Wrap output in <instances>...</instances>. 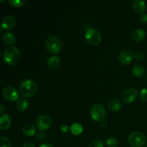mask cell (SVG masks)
<instances>
[{
    "instance_id": "1",
    "label": "cell",
    "mask_w": 147,
    "mask_h": 147,
    "mask_svg": "<svg viewBox=\"0 0 147 147\" xmlns=\"http://www.w3.org/2000/svg\"><path fill=\"white\" fill-rule=\"evenodd\" d=\"M21 53L17 47L11 46L7 47L3 55V60L8 65H14L20 60Z\"/></svg>"
},
{
    "instance_id": "2",
    "label": "cell",
    "mask_w": 147,
    "mask_h": 147,
    "mask_svg": "<svg viewBox=\"0 0 147 147\" xmlns=\"http://www.w3.org/2000/svg\"><path fill=\"white\" fill-rule=\"evenodd\" d=\"M37 84L33 80L27 79L21 83L20 86V94L24 98H32L37 92Z\"/></svg>"
},
{
    "instance_id": "3",
    "label": "cell",
    "mask_w": 147,
    "mask_h": 147,
    "mask_svg": "<svg viewBox=\"0 0 147 147\" xmlns=\"http://www.w3.org/2000/svg\"><path fill=\"white\" fill-rule=\"evenodd\" d=\"M85 39L91 46H97L101 42L102 36L98 30L93 27H88L85 32Z\"/></svg>"
},
{
    "instance_id": "4",
    "label": "cell",
    "mask_w": 147,
    "mask_h": 147,
    "mask_svg": "<svg viewBox=\"0 0 147 147\" xmlns=\"http://www.w3.org/2000/svg\"><path fill=\"white\" fill-rule=\"evenodd\" d=\"M90 116L96 122H102L106 116V110L104 106L100 103H96L90 109Z\"/></svg>"
},
{
    "instance_id": "5",
    "label": "cell",
    "mask_w": 147,
    "mask_h": 147,
    "mask_svg": "<svg viewBox=\"0 0 147 147\" xmlns=\"http://www.w3.org/2000/svg\"><path fill=\"white\" fill-rule=\"evenodd\" d=\"M45 45V47L47 51L53 54L58 53L63 47V43L60 41V40H59L57 37H53V36L48 37L46 39Z\"/></svg>"
},
{
    "instance_id": "6",
    "label": "cell",
    "mask_w": 147,
    "mask_h": 147,
    "mask_svg": "<svg viewBox=\"0 0 147 147\" xmlns=\"http://www.w3.org/2000/svg\"><path fill=\"white\" fill-rule=\"evenodd\" d=\"M146 136L139 131H134L128 137L129 144L132 147H143L146 144Z\"/></svg>"
},
{
    "instance_id": "7",
    "label": "cell",
    "mask_w": 147,
    "mask_h": 147,
    "mask_svg": "<svg viewBox=\"0 0 147 147\" xmlns=\"http://www.w3.org/2000/svg\"><path fill=\"white\" fill-rule=\"evenodd\" d=\"M52 119L47 115H42L37 119L35 122L36 127L40 131H46L52 126Z\"/></svg>"
},
{
    "instance_id": "8",
    "label": "cell",
    "mask_w": 147,
    "mask_h": 147,
    "mask_svg": "<svg viewBox=\"0 0 147 147\" xmlns=\"http://www.w3.org/2000/svg\"><path fill=\"white\" fill-rule=\"evenodd\" d=\"M2 96L6 100L11 102H16L19 100L20 93L17 89L11 86H8L4 88L2 91Z\"/></svg>"
},
{
    "instance_id": "9",
    "label": "cell",
    "mask_w": 147,
    "mask_h": 147,
    "mask_svg": "<svg viewBox=\"0 0 147 147\" xmlns=\"http://www.w3.org/2000/svg\"><path fill=\"white\" fill-rule=\"evenodd\" d=\"M138 96V91L136 89L134 88H128L123 92L121 95V98L124 103L129 104V103H133L136 100Z\"/></svg>"
},
{
    "instance_id": "10",
    "label": "cell",
    "mask_w": 147,
    "mask_h": 147,
    "mask_svg": "<svg viewBox=\"0 0 147 147\" xmlns=\"http://www.w3.org/2000/svg\"><path fill=\"white\" fill-rule=\"evenodd\" d=\"M134 59V55L130 50H123L119 55V61L123 65L130 64Z\"/></svg>"
},
{
    "instance_id": "11",
    "label": "cell",
    "mask_w": 147,
    "mask_h": 147,
    "mask_svg": "<svg viewBox=\"0 0 147 147\" xmlns=\"http://www.w3.org/2000/svg\"><path fill=\"white\" fill-rule=\"evenodd\" d=\"M16 24L15 18L12 16H7L3 19L1 22V27L4 30H11L14 27Z\"/></svg>"
},
{
    "instance_id": "12",
    "label": "cell",
    "mask_w": 147,
    "mask_h": 147,
    "mask_svg": "<svg viewBox=\"0 0 147 147\" xmlns=\"http://www.w3.org/2000/svg\"><path fill=\"white\" fill-rule=\"evenodd\" d=\"M134 10L138 14H144L146 9V4L143 0H135L132 4Z\"/></svg>"
},
{
    "instance_id": "13",
    "label": "cell",
    "mask_w": 147,
    "mask_h": 147,
    "mask_svg": "<svg viewBox=\"0 0 147 147\" xmlns=\"http://www.w3.org/2000/svg\"><path fill=\"white\" fill-rule=\"evenodd\" d=\"M11 124V119L9 115L2 114L0 116V129L7 130Z\"/></svg>"
},
{
    "instance_id": "14",
    "label": "cell",
    "mask_w": 147,
    "mask_h": 147,
    "mask_svg": "<svg viewBox=\"0 0 147 147\" xmlns=\"http://www.w3.org/2000/svg\"><path fill=\"white\" fill-rule=\"evenodd\" d=\"M60 65V59L57 56L53 55L50 56L47 60V67L52 70H55L58 68Z\"/></svg>"
},
{
    "instance_id": "15",
    "label": "cell",
    "mask_w": 147,
    "mask_h": 147,
    "mask_svg": "<svg viewBox=\"0 0 147 147\" xmlns=\"http://www.w3.org/2000/svg\"><path fill=\"white\" fill-rule=\"evenodd\" d=\"M146 37V32L142 29H136L131 34V38L134 41L136 42H140L143 41Z\"/></svg>"
},
{
    "instance_id": "16",
    "label": "cell",
    "mask_w": 147,
    "mask_h": 147,
    "mask_svg": "<svg viewBox=\"0 0 147 147\" xmlns=\"http://www.w3.org/2000/svg\"><path fill=\"white\" fill-rule=\"evenodd\" d=\"M22 133L24 134V136H27V137H31L35 134L36 127L32 123H25L22 127Z\"/></svg>"
},
{
    "instance_id": "17",
    "label": "cell",
    "mask_w": 147,
    "mask_h": 147,
    "mask_svg": "<svg viewBox=\"0 0 147 147\" xmlns=\"http://www.w3.org/2000/svg\"><path fill=\"white\" fill-rule=\"evenodd\" d=\"M108 107H109V110L112 111H118L122 109L123 104L119 99L113 98L109 102Z\"/></svg>"
},
{
    "instance_id": "18",
    "label": "cell",
    "mask_w": 147,
    "mask_h": 147,
    "mask_svg": "<svg viewBox=\"0 0 147 147\" xmlns=\"http://www.w3.org/2000/svg\"><path fill=\"white\" fill-rule=\"evenodd\" d=\"M2 41L3 42L7 45H12L13 44L15 43V37L12 33L7 32L5 33L4 35L2 36Z\"/></svg>"
},
{
    "instance_id": "19",
    "label": "cell",
    "mask_w": 147,
    "mask_h": 147,
    "mask_svg": "<svg viewBox=\"0 0 147 147\" xmlns=\"http://www.w3.org/2000/svg\"><path fill=\"white\" fill-rule=\"evenodd\" d=\"M70 131L72 134L78 136V135H80L83 133V128L82 126V125L80 124V123H75L71 125V126L70 128Z\"/></svg>"
},
{
    "instance_id": "20",
    "label": "cell",
    "mask_w": 147,
    "mask_h": 147,
    "mask_svg": "<svg viewBox=\"0 0 147 147\" xmlns=\"http://www.w3.org/2000/svg\"><path fill=\"white\" fill-rule=\"evenodd\" d=\"M17 110L20 111H25L29 107V103L26 99H20L16 103Z\"/></svg>"
},
{
    "instance_id": "21",
    "label": "cell",
    "mask_w": 147,
    "mask_h": 147,
    "mask_svg": "<svg viewBox=\"0 0 147 147\" xmlns=\"http://www.w3.org/2000/svg\"><path fill=\"white\" fill-rule=\"evenodd\" d=\"M144 67L142 65H136L132 68V73L136 77H142L144 74Z\"/></svg>"
},
{
    "instance_id": "22",
    "label": "cell",
    "mask_w": 147,
    "mask_h": 147,
    "mask_svg": "<svg viewBox=\"0 0 147 147\" xmlns=\"http://www.w3.org/2000/svg\"><path fill=\"white\" fill-rule=\"evenodd\" d=\"M11 144L9 139L6 136H0V147H11Z\"/></svg>"
},
{
    "instance_id": "23",
    "label": "cell",
    "mask_w": 147,
    "mask_h": 147,
    "mask_svg": "<svg viewBox=\"0 0 147 147\" xmlns=\"http://www.w3.org/2000/svg\"><path fill=\"white\" fill-rule=\"evenodd\" d=\"M106 144L108 147H117L119 142L116 140V139L113 137H109L106 139Z\"/></svg>"
},
{
    "instance_id": "24",
    "label": "cell",
    "mask_w": 147,
    "mask_h": 147,
    "mask_svg": "<svg viewBox=\"0 0 147 147\" xmlns=\"http://www.w3.org/2000/svg\"><path fill=\"white\" fill-rule=\"evenodd\" d=\"M26 0H8L9 3L14 7H21L25 4Z\"/></svg>"
},
{
    "instance_id": "25",
    "label": "cell",
    "mask_w": 147,
    "mask_h": 147,
    "mask_svg": "<svg viewBox=\"0 0 147 147\" xmlns=\"http://www.w3.org/2000/svg\"><path fill=\"white\" fill-rule=\"evenodd\" d=\"M89 147H104V144L102 141L96 139L91 142V143L89 145Z\"/></svg>"
},
{
    "instance_id": "26",
    "label": "cell",
    "mask_w": 147,
    "mask_h": 147,
    "mask_svg": "<svg viewBox=\"0 0 147 147\" xmlns=\"http://www.w3.org/2000/svg\"><path fill=\"white\" fill-rule=\"evenodd\" d=\"M139 98L142 101L147 102V88H144L141 90L139 93Z\"/></svg>"
},
{
    "instance_id": "27",
    "label": "cell",
    "mask_w": 147,
    "mask_h": 147,
    "mask_svg": "<svg viewBox=\"0 0 147 147\" xmlns=\"http://www.w3.org/2000/svg\"><path fill=\"white\" fill-rule=\"evenodd\" d=\"M45 134L42 131H40L37 132V134H36V139L38 141L42 142V141H43L45 139Z\"/></svg>"
},
{
    "instance_id": "28",
    "label": "cell",
    "mask_w": 147,
    "mask_h": 147,
    "mask_svg": "<svg viewBox=\"0 0 147 147\" xmlns=\"http://www.w3.org/2000/svg\"><path fill=\"white\" fill-rule=\"evenodd\" d=\"M134 59H136L138 61H141L144 59V54L141 52H137L136 54L134 55Z\"/></svg>"
},
{
    "instance_id": "29",
    "label": "cell",
    "mask_w": 147,
    "mask_h": 147,
    "mask_svg": "<svg viewBox=\"0 0 147 147\" xmlns=\"http://www.w3.org/2000/svg\"><path fill=\"white\" fill-rule=\"evenodd\" d=\"M139 20L142 22V23H144V24H146L147 23V14L146 13H144V14H141L140 17H139Z\"/></svg>"
},
{
    "instance_id": "30",
    "label": "cell",
    "mask_w": 147,
    "mask_h": 147,
    "mask_svg": "<svg viewBox=\"0 0 147 147\" xmlns=\"http://www.w3.org/2000/svg\"><path fill=\"white\" fill-rule=\"evenodd\" d=\"M23 147H36L34 143L32 142H26L25 143L23 144Z\"/></svg>"
},
{
    "instance_id": "31",
    "label": "cell",
    "mask_w": 147,
    "mask_h": 147,
    "mask_svg": "<svg viewBox=\"0 0 147 147\" xmlns=\"http://www.w3.org/2000/svg\"><path fill=\"white\" fill-rule=\"evenodd\" d=\"M68 127H67V125L65 124H63L60 126V130H61V131L63 132V133H66V132L68 131Z\"/></svg>"
},
{
    "instance_id": "32",
    "label": "cell",
    "mask_w": 147,
    "mask_h": 147,
    "mask_svg": "<svg viewBox=\"0 0 147 147\" xmlns=\"http://www.w3.org/2000/svg\"><path fill=\"white\" fill-rule=\"evenodd\" d=\"M4 111H5V107H4V105L0 104V114L4 113Z\"/></svg>"
},
{
    "instance_id": "33",
    "label": "cell",
    "mask_w": 147,
    "mask_h": 147,
    "mask_svg": "<svg viewBox=\"0 0 147 147\" xmlns=\"http://www.w3.org/2000/svg\"><path fill=\"white\" fill-rule=\"evenodd\" d=\"M40 147H55L53 144H42Z\"/></svg>"
},
{
    "instance_id": "34",
    "label": "cell",
    "mask_w": 147,
    "mask_h": 147,
    "mask_svg": "<svg viewBox=\"0 0 147 147\" xmlns=\"http://www.w3.org/2000/svg\"><path fill=\"white\" fill-rule=\"evenodd\" d=\"M4 0H0V3H1V2H3V1H4Z\"/></svg>"
},
{
    "instance_id": "35",
    "label": "cell",
    "mask_w": 147,
    "mask_h": 147,
    "mask_svg": "<svg viewBox=\"0 0 147 147\" xmlns=\"http://www.w3.org/2000/svg\"><path fill=\"white\" fill-rule=\"evenodd\" d=\"M1 26H0V32H1Z\"/></svg>"
},
{
    "instance_id": "36",
    "label": "cell",
    "mask_w": 147,
    "mask_h": 147,
    "mask_svg": "<svg viewBox=\"0 0 147 147\" xmlns=\"http://www.w3.org/2000/svg\"><path fill=\"white\" fill-rule=\"evenodd\" d=\"M0 57H1V52H0Z\"/></svg>"
},
{
    "instance_id": "37",
    "label": "cell",
    "mask_w": 147,
    "mask_h": 147,
    "mask_svg": "<svg viewBox=\"0 0 147 147\" xmlns=\"http://www.w3.org/2000/svg\"><path fill=\"white\" fill-rule=\"evenodd\" d=\"M146 82H147V78H146Z\"/></svg>"
},
{
    "instance_id": "38",
    "label": "cell",
    "mask_w": 147,
    "mask_h": 147,
    "mask_svg": "<svg viewBox=\"0 0 147 147\" xmlns=\"http://www.w3.org/2000/svg\"><path fill=\"white\" fill-rule=\"evenodd\" d=\"M146 147H147V145H146Z\"/></svg>"
}]
</instances>
